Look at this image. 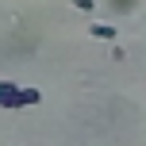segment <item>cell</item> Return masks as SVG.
<instances>
[{
  "instance_id": "3957f363",
  "label": "cell",
  "mask_w": 146,
  "mask_h": 146,
  "mask_svg": "<svg viewBox=\"0 0 146 146\" xmlns=\"http://www.w3.org/2000/svg\"><path fill=\"white\" fill-rule=\"evenodd\" d=\"M38 100H42V92H38L35 85H27V88H23V108H31V104H38Z\"/></svg>"
},
{
  "instance_id": "6da1fadb",
  "label": "cell",
  "mask_w": 146,
  "mask_h": 146,
  "mask_svg": "<svg viewBox=\"0 0 146 146\" xmlns=\"http://www.w3.org/2000/svg\"><path fill=\"white\" fill-rule=\"evenodd\" d=\"M0 108H23V85L0 81Z\"/></svg>"
},
{
  "instance_id": "5b68a950",
  "label": "cell",
  "mask_w": 146,
  "mask_h": 146,
  "mask_svg": "<svg viewBox=\"0 0 146 146\" xmlns=\"http://www.w3.org/2000/svg\"><path fill=\"white\" fill-rule=\"evenodd\" d=\"M139 0H111V8H135Z\"/></svg>"
},
{
  "instance_id": "277c9868",
  "label": "cell",
  "mask_w": 146,
  "mask_h": 146,
  "mask_svg": "<svg viewBox=\"0 0 146 146\" xmlns=\"http://www.w3.org/2000/svg\"><path fill=\"white\" fill-rule=\"evenodd\" d=\"M69 4L77 8V12H85V15H88V12H92V8H96V0H69Z\"/></svg>"
},
{
  "instance_id": "7a4b0ae2",
  "label": "cell",
  "mask_w": 146,
  "mask_h": 146,
  "mask_svg": "<svg viewBox=\"0 0 146 146\" xmlns=\"http://www.w3.org/2000/svg\"><path fill=\"white\" fill-rule=\"evenodd\" d=\"M88 35L104 38V42H115V27H111V23H88Z\"/></svg>"
}]
</instances>
